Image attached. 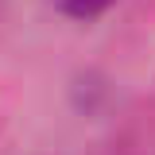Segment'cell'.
Returning a JSON list of instances; mask_svg holds the SVG:
<instances>
[{
	"label": "cell",
	"mask_w": 155,
	"mask_h": 155,
	"mask_svg": "<svg viewBox=\"0 0 155 155\" xmlns=\"http://www.w3.org/2000/svg\"><path fill=\"white\" fill-rule=\"evenodd\" d=\"M54 4L66 16H74V19H93V16H101L113 0H54Z\"/></svg>",
	"instance_id": "obj_1"
}]
</instances>
